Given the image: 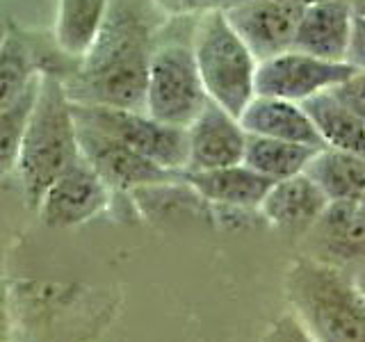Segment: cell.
Instances as JSON below:
<instances>
[{
    "label": "cell",
    "mask_w": 365,
    "mask_h": 342,
    "mask_svg": "<svg viewBox=\"0 0 365 342\" xmlns=\"http://www.w3.org/2000/svg\"><path fill=\"white\" fill-rule=\"evenodd\" d=\"M165 19L151 0H110L96 41L76 71L62 78L68 98L87 105L144 110L148 62Z\"/></svg>",
    "instance_id": "obj_1"
},
{
    "label": "cell",
    "mask_w": 365,
    "mask_h": 342,
    "mask_svg": "<svg viewBox=\"0 0 365 342\" xmlns=\"http://www.w3.org/2000/svg\"><path fill=\"white\" fill-rule=\"evenodd\" d=\"M78 160V125L64 80L53 71H39V91L16 165L30 208H39L46 190Z\"/></svg>",
    "instance_id": "obj_2"
},
{
    "label": "cell",
    "mask_w": 365,
    "mask_h": 342,
    "mask_svg": "<svg viewBox=\"0 0 365 342\" xmlns=\"http://www.w3.org/2000/svg\"><path fill=\"white\" fill-rule=\"evenodd\" d=\"M283 290L315 342H365V299L338 267L302 256L290 262Z\"/></svg>",
    "instance_id": "obj_3"
},
{
    "label": "cell",
    "mask_w": 365,
    "mask_h": 342,
    "mask_svg": "<svg viewBox=\"0 0 365 342\" xmlns=\"http://www.w3.org/2000/svg\"><path fill=\"white\" fill-rule=\"evenodd\" d=\"M190 43L208 98L240 117L256 96L258 60L226 19L224 7L194 16Z\"/></svg>",
    "instance_id": "obj_4"
},
{
    "label": "cell",
    "mask_w": 365,
    "mask_h": 342,
    "mask_svg": "<svg viewBox=\"0 0 365 342\" xmlns=\"http://www.w3.org/2000/svg\"><path fill=\"white\" fill-rule=\"evenodd\" d=\"M208 100L192 43L158 41L148 62L144 112L163 123L187 128Z\"/></svg>",
    "instance_id": "obj_5"
},
{
    "label": "cell",
    "mask_w": 365,
    "mask_h": 342,
    "mask_svg": "<svg viewBox=\"0 0 365 342\" xmlns=\"http://www.w3.org/2000/svg\"><path fill=\"white\" fill-rule=\"evenodd\" d=\"M71 108L78 123L94 125V128L112 135L114 140L123 142L135 153L144 155L158 167L178 171V174L187 169V128L163 123L144 110L87 105V103L73 100Z\"/></svg>",
    "instance_id": "obj_6"
},
{
    "label": "cell",
    "mask_w": 365,
    "mask_h": 342,
    "mask_svg": "<svg viewBox=\"0 0 365 342\" xmlns=\"http://www.w3.org/2000/svg\"><path fill=\"white\" fill-rule=\"evenodd\" d=\"M78 144L85 162L103 178L112 192H137L182 182V174L158 167L144 155L135 153L123 142L94 125L78 123Z\"/></svg>",
    "instance_id": "obj_7"
},
{
    "label": "cell",
    "mask_w": 365,
    "mask_h": 342,
    "mask_svg": "<svg viewBox=\"0 0 365 342\" xmlns=\"http://www.w3.org/2000/svg\"><path fill=\"white\" fill-rule=\"evenodd\" d=\"M354 73L347 62H331L322 57L288 48L258 62L256 94L306 103L322 91H331Z\"/></svg>",
    "instance_id": "obj_8"
},
{
    "label": "cell",
    "mask_w": 365,
    "mask_h": 342,
    "mask_svg": "<svg viewBox=\"0 0 365 342\" xmlns=\"http://www.w3.org/2000/svg\"><path fill=\"white\" fill-rule=\"evenodd\" d=\"M306 3L299 0H237L224 5L226 19L258 62L292 48Z\"/></svg>",
    "instance_id": "obj_9"
},
{
    "label": "cell",
    "mask_w": 365,
    "mask_h": 342,
    "mask_svg": "<svg viewBox=\"0 0 365 342\" xmlns=\"http://www.w3.org/2000/svg\"><path fill=\"white\" fill-rule=\"evenodd\" d=\"M112 194L114 192L80 155L78 162L46 190L37 212L46 226L71 228L101 214L110 205Z\"/></svg>",
    "instance_id": "obj_10"
},
{
    "label": "cell",
    "mask_w": 365,
    "mask_h": 342,
    "mask_svg": "<svg viewBox=\"0 0 365 342\" xmlns=\"http://www.w3.org/2000/svg\"><path fill=\"white\" fill-rule=\"evenodd\" d=\"M247 133L235 114L208 100L187 125V169L205 171L240 165L245 160Z\"/></svg>",
    "instance_id": "obj_11"
},
{
    "label": "cell",
    "mask_w": 365,
    "mask_h": 342,
    "mask_svg": "<svg viewBox=\"0 0 365 342\" xmlns=\"http://www.w3.org/2000/svg\"><path fill=\"white\" fill-rule=\"evenodd\" d=\"M329 201L306 174L277 180L260 203V217L274 231L299 237L322 222Z\"/></svg>",
    "instance_id": "obj_12"
},
{
    "label": "cell",
    "mask_w": 365,
    "mask_h": 342,
    "mask_svg": "<svg viewBox=\"0 0 365 342\" xmlns=\"http://www.w3.org/2000/svg\"><path fill=\"white\" fill-rule=\"evenodd\" d=\"M354 7L349 0H315L308 3L297 23L292 48L322 57L331 62H345Z\"/></svg>",
    "instance_id": "obj_13"
},
{
    "label": "cell",
    "mask_w": 365,
    "mask_h": 342,
    "mask_svg": "<svg viewBox=\"0 0 365 342\" xmlns=\"http://www.w3.org/2000/svg\"><path fill=\"white\" fill-rule=\"evenodd\" d=\"M182 182L208 203L256 212L274 185V180L258 174L245 162L205 171H182Z\"/></svg>",
    "instance_id": "obj_14"
},
{
    "label": "cell",
    "mask_w": 365,
    "mask_h": 342,
    "mask_svg": "<svg viewBox=\"0 0 365 342\" xmlns=\"http://www.w3.org/2000/svg\"><path fill=\"white\" fill-rule=\"evenodd\" d=\"M237 119L247 135L324 148L302 103L256 94Z\"/></svg>",
    "instance_id": "obj_15"
},
{
    "label": "cell",
    "mask_w": 365,
    "mask_h": 342,
    "mask_svg": "<svg viewBox=\"0 0 365 342\" xmlns=\"http://www.w3.org/2000/svg\"><path fill=\"white\" fill-rule=\"evenodd\" d=\"M304 174L311 178L329 203H365V157L317 148Z\"/></svg>",
    "instance_id": "obj_16"
},
{
    "label": "cell",
    "mask_w": 365,
    "mask_h": 342,
    "mask_svg": "<svg viewBox=\"0 0 365 342\" xmlns=\"http://www.w3.org/2000/svg\"><path fill=\"white\" fill-rule=\"evenodd\" d=\"M110 0H57L53 37L57 51L80 62L96 41Z\"/></svg>",
    "instance_id": "obj_17"
},
{
    "label": "cell",
    "mask_w": 365,
    "mask_h": 342,
    "mask_svg": "<svg viewBox=\"0 0 365 342\" xmlns=\"http://www.w3.org/2000/svg\"><path fill=\"white\" fill-rule=\"evenodd\" d=\"M302 105L311 117L322 146L365 157V125L334 96V91H322Z\"/></svg>",
    "instance_id": "obj_18"
},
{
    "label": "cell",
    "mask_w": 365,
    "mask_h": 342,
    "mask_svg": "<svg viewBox=\"0 0 365 342\" xmlns=\"http://www.w3.org/2000/svg\"><path fill=\"white\" fill-rule=\"evenodd\" d=\"M315 151H317L315 146L247 135V148L242 162L265 178L277 182L297 174H304V169L311 162Z\"/></svg>",
    "instance_id": "obj_19"
},
{
    "label": "cell",
    "mask_w": 365,
    "mask_h": 342,
    "mask_svg": "<svg viewBox=\"0 0 365 342\" xmlns=\"http://www.w3.org/2000/svg\"><path fill=\"white\" fill-rule=\"evenodd\" d=\"M39 68L41 66L34 60V53L23 39V34L11 26L3 30V37H0V112L26 91Z\"/></svg>",
    "instance_id": "obj_20"
},
{
    "label": "cell",
    "mask_w": 365,
    "mask_h": 342,
    "mask_svg": "<svg viewBox=\"0 0 365 342\" xmlns=\"http://www.w3.org/2000/svg\"><path fill=\"white\" fill-rule=\"evenodd\" d=\"M39 91V73L30 80L26 91L11 103L9 108L0 112V176L16 171L23 137L30 121V112Z\"/></svg>",
    "instance_id": "obj_21"
},
{
    "label": "cell",
    "mask_w": 365,
    "mask_h": 342,
    "mask_svg": "<svg viewBox=\"0 0 365 342\" xmlns=\"http://www.w3.org/2000/svg\"><path fill=\"white\" fill-rule=\"evenodd\" d=\"M331 91H334V96L342 105L356 114L365 125V71H354Z\"/></svg>",
    "instance_id": "obj_22"
},
{
    "label": "cell",
    "mask_w": 365,
    "mask_h": 342,
    "mask_svg": "<svg viewBox=\"0 0 365 342\" xmlns=\"http://www.w3.org/2000/svg\"><path fill=\"white\" fill-rule=\"evenodd\" d=\"M260 342H315L292 313H283L267 324Z\"/></svg>",
    "instance_id": "obj_23"
},
{
    "label": "cell",
    "mask_w": 365,
    "mask_h": 342,
    "mask_svg": "<svg viewBox=\"0 0 365 342\" xmlns=\"http://www.w3.org/2000/svg\"><path fill=\"white\" fill-rule=\"evenodd\" d=\"M167 19H190L208 9L228 5V0H151Z\"/></svg>",
    "instance_id": "obj_24"
},
{
    "label": "cell",
    "mask_w": 365,
    "mask_h": 342,
    "mask_svg": "<svg viewBox=\"0 0 365 342\" xmlns=\"http://www.w3.org/2000/svg\"><path fill=\"white\" fill-rule=\"evenodd\" d=\"M345 62L354 71H365V14H359V11H354Z\"/></svg>",
    "instance_id": "obj_25"
},
{
    "label": "cell",
    "mask_w": 365,
    "mask_h": 342,
    "mask_svg": "<svg viewBox=\"0 0 365 342\" xmlns=\"http://www.w3.org/2000/svg\"><path fill=\"white\" fill-rule=\"evenodd\" d=\"M9 338V313H7V290L0 281V342Z\"/></svg>",
    "instance_id": "obj_26"
},
{
    "label": "cell",
    "mask_w": 365,
    "mask_h": 342,
    "mask_svg": "<svg viewBox=\"0 0 365 342\" xmlns=\"http://www.w3.org/2000/svg\"><path fill=\"white\" fill-rule=\"evenodd\" d=\"M354 285H356V290L361 292V296H363V299H365V269L359 274V276H356V281H354Z\"/></svg>",
    "instance_id": "obj_27"
},
{
    "label": "cell",
    "mask_w": 365,
    "mask_h": 342,
    "mask_svg": "<svg viewBox=\"0 0 365 342\" xmlns=\"http://www.w3.org/2000/svg\"><path fill=\"white\" fill-rule=\"evenodd\" d=\"M0 37H3V30H0Z\"/></svg>",
    "instance_id": "obj_28"
}]
</instances>
